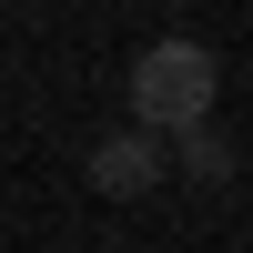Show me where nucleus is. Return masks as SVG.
I'll return each instance as SVG.
<instances>
[{
	"label": "nucleus",
	"mask_w": 253,
	"mask_h": 253,
	"mask_svg": "<svg viewBox=\"0 0 253 253\" xmlns=\"http://www.w3.org/2000/svg\"><path fill=\"white\" fill-rule=\"evenodd\" d=\"M91 182L112 203H142L162 182V132H101V152H91Z\"/></svg>",
	"instance_id": "2"
},
{
	"label": "nucleus",
	"mask_w": 253,
	"mask_h": 253,
	"mask_svg": "<svg viewBox=\"0 0 253 253\" xmlns=\"http://www.w3.org/2000/svg\"><path fill=\"white\" fill-rule=\"evenodd\" d=\"M213 91H223V61L203 41H152L132 61V122L142 132H182V122H213Z\"/></svg>",
	"instance_id": "1"
},
{
	"label": "nucleus",
	"mask_w": 253,
	"mask_h": 253,
	"mask_svg": "<svg viewBox=\"0 0 253 253\" xmlns=\"http://www.w3.org/2000/svg\"><path fill=\"white\" fill-rule=\"evenodd\" d=\"M172 162H182L193 182H223V172H233V142H223L213 122H182V132H172Z\"/></svg>",
	"instance_id": "3"
}]
</instances>
